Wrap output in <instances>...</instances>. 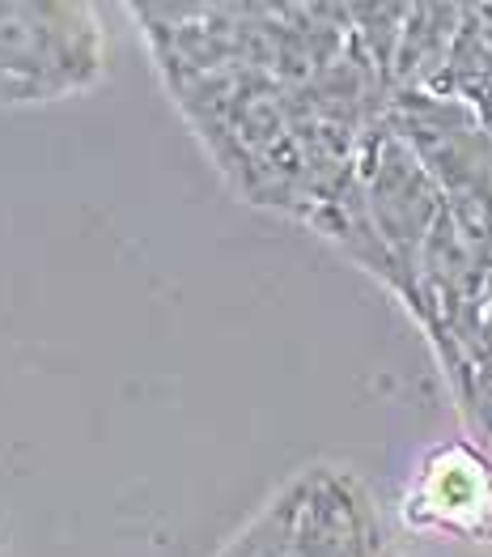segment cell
Here are the masks:
<instances>
[{"instance_id": "6da1fadb", "label": "cell", "mask_w": 492, "mask_h": 557, "mask_svg": "<svg viewBox=\"0 0 492 557\" xmlns=\"http://www.w3.org/2000/svg\"><path fill=\"white\" fill-rule=\"evenodd\" d=\"M255 205L400 298L492 456V4H327Z\"/></svg>"}, {"instance_id": "7a4b0ae2", "label": "cell", "mask_w": 492, "mask_h": 557, "mask_svg": "<svg viewBox=\"0 0 492 557\" xmlns=\"http://www.w3.org/2000/svg\"><path fill=\"white\" fill-rule=\"evenodd\" d=\"M217 557H400L365 485L344 468H306Z\"/></svg>"}, {"instance_id": "3957f363", "label": "cell", "mask_w": 492, "mask_h": 557, "mask_svg": "<svg viewBox=\"0 0 492 557\" xmlns=\"http://www.w3.org/2000/svg\"><path fill=\"white\" fill-rule=\"evenodd\" d=\"M106 39L93 4H0V107H43L98 86Z\"/></svg>"}, {"instance_id": "277c9868", "label": "cell", "mask_w": 492, "mask_h": 557, "mask_svg": "<svg viewBox=\"0 0 492 557\" xmlns=\"http://www.w3.org/2000/svg\"><path fill=\"white\" fill-rule=\"evenodd\" d=\"M403 523L446 541H492V456L476 438L438 443L412 468L400 498Z\"/></svg>"}]
</instances>
